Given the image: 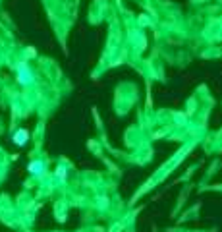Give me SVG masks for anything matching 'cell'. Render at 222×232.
<instances>
[{"label":"cell","instance_id":"6da1fadb","mask_svg":"<svg viewBox=\"0 0 222 232\" xmlns=\"http://www.w3.org/2000/svg\"><path fill=\"white\" fill-rule=\"evenodd\" d=\"M15 143L18 145H22V143H25V141H27V131H23V130H19L18 134H15Z\"/></svg>","mask_w":222,"mask_h":232}]
</instances>
